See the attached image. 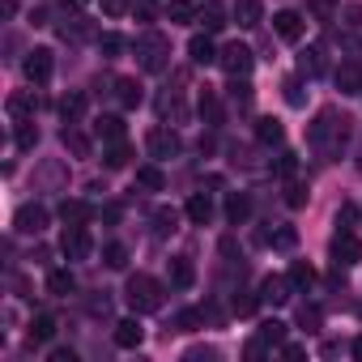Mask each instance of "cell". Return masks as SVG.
I'll list each match as a JSON object with an SVG mask.
<instances>
[{
    "mask_svg": "<svg viewBox=\"0 0 362 362\" xmlns=\"http://www.w3.org/2000/svg\"><path fill=\"white\" fill-rule=\"evenodd\" d=\"M256 337H260V341H269V345H286V324H281V320H264Z\"/></svg>",
    "mask_w": 362,
    "mask_h": 362,
    "instance_id": "36",
    "label": "cell"
},
{
    "mask_svg": "<svg viewBox=\"0 0 362 362\" xmlns=\"http://www.w3.org/2000/svg\"><path fill=\"white\" fill-rule=\"evenodd\" d=\"M230 98H235L239 107H252V86H247V77H230Z\"/></svg>",
    "mask_w": 362,
    "mask_h": 362,
    "instance_id": "39",
    "label": "cell"
},
{
    "mask_svg": "<svg viewBox=\"0 0 362 362\" xmlns=\"http://www.w3.org/2000/svg\"><path fill=\"white\" fill-rule=\"evenodd\" d=\"M103 158H107V166H111V170H119V166H128L132 149H128V141H111V145L103 149Z\"/></svg>",
    "mask_w": 362,
    "mask_h": 362,
    "instance_id": "31",
    "label": "cell"
},
{
    "mask_svg": "<svg viewBox=\"0 0 362 362\" xmlns=\"http://www.w3.org/2000/svg\"><path fill=\"white\" fill-rule=\"evenodd\" d=\"M294 170H298V153H281V158H277V175H281V179H290Z\"/></svg>",
    "mask_w": 362,
    "mask_h": 362,
    "instance_id": "47",
    "label": "cell"
},
{
    "mask_svg": "<svg viewBox=\"0 0 362 362\" xmlns=\"http://www.w3.org/2000/svg\"><path fill=\"white\" fill-rule=\"evenodd\" d=\"M73 286H77V281H73V273H69V269L47 273V290H52V294H73Z\"/></svg>",
    "mask_w": 362,
    "mask_h": 362,
    "instance_id": "35",
    "label": "cell"
},
{
    "mask_svg": "<svg viewBox=\"0 0 362 362\" xmlns=\"http://www.w3.org/2000/svg\"><path fill=\"white\" fill-rule=\"evenodd\" d=\"M354 358H358V362H362V337H358V341H354Z\"/></svg>",
    "mask_w": 362,
    "mask_h": 362,
    "instance_id": "56",
    "label": "cell"
},
{
    "mask_svg": "<svg viewBox=\"0 0 362 362\" xmlns=\"http://www.w3.org/2000/svg\"><path fill=\"white\" fill-rule=\"evenodd\" d=\"M354 218H358V209H354V205H341V214H337V230H354Z\"/></svg>",
    "mask_w": 362,
    "mask_h": 362,
    "instance_id": "50",
    "label": "cell"
},
{
    "mask_svg": "<svg viewBox=\"0 0 362 362\" xmlns=\"http://www.w3.org/2000/svg\"><path fill=\"white\" fill-rule=\"evenodd\" d=\"M52 362H77V354L73 349H52Z\"/></svg>",
    "mask_w": 362,
    "mask_h": 362,
    "instance_id": "54",
    "label": "cell"
},
{
    "mask_svg": "<svg viewBox=\"0 0 362 362\" xmlns=\"http://www.w3.org/2000/svg\"><path fill=\"white\" fill-rule=\"evenodd\" d=\"M235 22L243 26V30H256L260 26V18H264V5H260V0H235Z\"/></svg>",
    "mask_w": 362,
    "mask_h": 362,
    "instance_id": "13",
    "label": "cell"
},
{
    "mask_svg": "<svg viewBox=\"0 0 362 362\" xmlns=\"http://www.w3.org/2000/svg\"><path fill=\"white\" fill-rule=\"evenodd\" d=\"M256 141H260V145H281V141H286V128L264 115V119H256Z\"/></svg>",
    "mask_w": 362,
    "mask_h": 362,
    "instance_id": "25",
    "label": "cell"
},
{
    "mask_svg": "<svg viewBox=\"0 0 362 362\" xmlns=\"http://www.w3.org/2000/svg\"><path fill=\"white\" fill-rule=\"evenodd\" d=\"M60 115H64L69 124H77V119L86 115V94H64V98H60Z\"/></svg>",
    "mask_w": 362,
    "mask_h": 362,
    "instance_id": "30",
    "label": "cell"
},
{
    "mask_svg": "<svg viewBox=\"0 0 362 362\" xmlns=\"http://www.w3.org/2000/svg\"><path fill=\"white\" fill-rule=\"evenodd\" d=\"M286 205H290V209H303V205H307V192H303L298 184H290V188H286Z\"/></svg>",
    "mask_w": 362,
    "mask_h": 362,
    "instance_id": "49",
    "label": "cell"
},
{
    "mask_svg": "<svg viewBox=\"0 0 362 362\" xmlns=\"http://www.w3.org/2000/svg\"><path fill=\"white\" fill-rule=\"evenodd\" d=\"M247 214H252V201H247L243 192H230V197H226V218L239 226V222H247Z\"/></svg>",
    "mask_w": 362,
    "mask_h": 362,
    "instance_id": "28",
    "label": "cell"
},
{
    "mask_svg": "<svg viewBox=\"0 0 362 362\" xmlns=\"http://www.w3.org/2000/svg\"><path fill=\"white\" fill-rule=\"evenodd\" d=\"M320 320H324V315H320V307H303V311H298V324H303L307 332H315V328H320Z\"/></svg>",
    "mask_w": 362,
    "mask_h": 362,
    "instance_id": "45",
    "label": "cell"
},
{
    "mask_svg": "<svg viewBox=\"0 0 362 362\" xmlns=\"http://www.w3.org/2000/svg\"><path fill=\"white\" fill-rule=\"evenodd\" d=\"M60 141H64V149H69L73 158H90V149H94V145H90V136H86V132H81L77 124H64Z\"/></svg>",
    "mask_w": 362,
    "mask_h": 362,
    "instance_id": "16",
    "label": "cell"
},
{
    "mask_svg": "<svg viewBox=\"0 0 362 362\" xmlns=\"http://www.w3.org/2000/svg\"><path fill=\"white\" fill-rule=\"evenodd\" d=\"M94 132L103 136V145L124 141V119H119V115H98V119H94Z\"/></svg>",
    "mask_w": 362,
    "mask_h": 362,
    "instance_id": "23",
    "label": "cell"
},
{
    "mask_svg": "<svg viewBox=\"0 0 362 362\" xmlns=\"http://www.w3.org/2000/svg\"><path fill=\"white\" fill-rule=\"evenodd\" d=\"M175 222H179L175 209H158V214H153V230H158V235H175V230H179Z\"/></svg>",
    "mask_w": 362,
    "mask_h": 362,
    "instance_id": "38",
    "label": "cell"
},
{
    "mask_svg": "<svg viewBox=\"0 0 362 362\" xmlns=\"http://www.w3.org/2000/svg\"><path fill=\"white\" fill-rule=\"evenodd\" d=\"M197 107H201V119H205V124H222V103H218L214 90H201V103H197Z\"/></svg>",
    "mask_w": 362,
    "mask_h": 362,
    "instance_id": "27",
    "label": "cell"
},
{
    "mask_svg": "<svg viewBox=\"0 0 362 362\" xmlns=\"http://www.w3.org/2000/svg\"><path fill=\"white\" fill-rule=\"evenodd\" d=\"M132 13H136V22H149V13H153V9H149V0H141V5H132Z\"/></svg>",
    "mask_w": 362,
    "mask_h": 362,
    "instance_id": "53",
    "label": "cell"
},
{
    "mask_svg": "<svg viewBox=\"0 0 362 362\" xmlns=\"http://www.w3.org/2000/svg\"><path fill=\"white\" fill-rule=\"evenodd\" d=\"M136 188H145V192H162V188H166V179H162L158 166H141V170H136Z\"/></svg>",
    "mask_w": 362,
    "mask_h": 362,
    "instance_id": "29",
    "label": "cell"
},
{
    "mask_svg": "<svg viewBox=\"0 0 362 362\" xmlns=\"http://www.w3.org/2000/svg\"><path fill=\"white\" fill-rule=\"evenodd\" d=\"M52 69H56V64H52V52H47V47H35V52L22 60V73H26L30 86H47V81H52Z\"/></svg>",
    "mask_w": 362,
    "mask_h": 362,
    "instance_id": "6",
    "label": "cell"
},
{
    "mask_svg": "<svg viewBox=\"0 0 362 362\" xmlns=\"http://www.w3.org/2000/svg\"><path fill=\"white\" fill-rule=\"evenodd\" d=\"M9 115L13 119H35V107H39V98H35V90H18V94H9Z\"/></svg>",
    "mask_w": 362,
    "mask_h": 362,
    "instance_id": "15",
    "label": "cell"
},
{
    "mask_svg": "<svg viewBox=\"0 0 362 362\" xmlns=\"http://www.w3.org/2000/svg\"><path fill=\"white\" fill-rule=\"evenodd\" d=\"M256 303H260V294H256V298H252V294H235V298H230V307H235L239 315H252V311H256Z\"/></svg>",
    "mask_w": 362,
    "mask_h": 362,
    "instance_id": "44",
    "label": "cell"
},
{
    "mask_svg": "<svg viewBox=\"0 0 362 362\" xmlns=\"http://www.w3.org/2000/svg\"><path fill=\"white\" fill-rule=\"evenodd\" d=\"M290 290H294L290 277H264V281H260V303H269V307H286V303H290Z\"/></svg>",
    "mask_w": 362,
    "mask_h": 362,
    "instance_id": "12",
    "label": "cell"
},
{
    "mask_svg": "<svg viewBox=\"0 0 362 362\" xmlns=\"http://www.w3.org/2000/svg\"><path fill=\"white\" fill-rule=\"evenodd\" d=\"M184 358H188V362H201V358H218V349H214V345H192Z\"/></svg>",
    "mask_w": 362,
    "mask_h": 362,
    "instance_id": "51",
    "label": "cell"
},
{
    "mask_svg": "<svg viewBox=\"0 0 362 362\" xmlns=\"http://www.w3.org/2000/svg\"><path fill=\"white\" fill-rule=\"evenodd\" d=\"M188 60H192V64H218V47H214V39H209V35H197V39L188 43Z\"/></svg>",
    "mask_w": 362,
    "mask_h": 362,
    "instance_id": "19",
    "label": "cell"
},
{
    "mask_svg": "<svg viewBox=\"0 0 362 362\" xmlns=\"http://www.w3.org/2000/svg\"><path fill=\"white\" fill-rule=\"evenodd\" d=\"M307 141H311L315 149H324V153H341V145L349 141V119H345V115L337 119V111L324 107V111L315 115V124L307 128Z\"/></svg>",
    "mask_w": 362,
    "mask_h": 362,
    "instance_id": "1",
    "label": "cell"
},
{
    "mask_svg": "<svg viewBox=\"0 0 362 362\" xmlns=\"http://www.w3.org/2000/svg\"><path fill=\"white\" fill-rule=\"evenodd\" d=\"M273 30H277V39L298 43V39L307 35V22H303V13H298V9H281V13H273Z\"/></svg>",
    "mask_w": 362,
    "mask_h": 362,
    "instance_id": "8",
    "label": "cell"
},
{
    "mask_svg": "<svg viewBox=\"0 0 362 362\" xmlns=\"http://www.w3.org/2000/svg\"><path fill=\"white\" fill-rule=\"evenodd\" d=\"M184 214H188V222H192V226H205V222L214 218V201H209L205 192H192V197H188V205H184Z\"/></svg>",
    "mask_w": 362,
    "mask_h": 362,
    "instance_id": "17",
    "label": "cell"
},
{
    "mask_svg": "<svg viewBox=\"0 0 362 362\" xmlns=\"http://www.w3.org/2000/svg\"><path fill=\"white\" fill-rule=\"evenodd\" d=\"M141 341H145V328H141L136 320H119V324H115V345H119V349H136Z\"/></svg>",
    "mask_w": 362,
    "mask_h": 362,
    "instance_id": "20",
    "label": "cell"
},
{
    "mask_svg": "<svg viewBox=\"0 0 362 362\" xmlns=\"http://www.w3.org/2000/svg\"><path fill=\"white\" fill-rule=\"evenodd\" d=\"M124 303H128L136 315H149V311L162 307V286H158L153 277L136 273V277H128V286H124Z\"/></svg>",
    "mask_w": 362,
    "mask_h": 362,
    "instance_id": "2",
    "label": "cell"
},
{
    "mask_svg": "<svg viewBox=\"0 0 362 362\" xmlns=\"http://www.w3.org/2000/svg\"><path fill=\"white\" fill-rule=\"evenodd\" d=\"M281 90H286V103H290V107H303V103H307V94H303V81H298V77H290Z\"/></svg>",
    "mask_w": 362,
    "mask_h": 362,
    "instance_id": "41",
    "label": "cell"
},
{
    "mask_svg": "<svg viewBox=\"0 0 362 362\" xmlns=\"http://www.w3.org/2000/svg\"><path fill=\"white\" fill-rule=\"evenodd\" d=\"M307 13L320 18V22H332V18H337V13H332V0H307Z\"/></svg>",
    "mask_w": 362,
    "mask_h": 362,
    "instance_id": "42",
    "label": "cell"
},
{
    "mask_svg": "<svg viewBox=\"0 0 362 362\" xmlns=\"http://www.w3.org/2000/svg\"><path fill=\"white\" fill-rule=\"evenodd\" d=\"M252 60H256V56H252V47H243V43H226V47L218 52V64H222L230 77H247V73H252Z\"/></svg>",
    "mask_w": 362,
    "mask_h": 362,
    "instance_id": "5",
    "label": "cell"
},
{
    "mask_svg": "<svg viewBox=\"0 0 362 362\" xmlns=\"http://www.w3.org/2000/svg\"><path fill=\"white\" fill-rule=\"evenodd\" d=\"M13 145H18V149H35V145H39V128H35V119H18V136H13Z\"/></svg>",
    "mask_w": 362,
    "mask_h": 362,
    "instance_id": "32",
    "label": "cell"
},
{
    "mask_svg": "<svg viewBox=\"0 0 362 362\" xmlns=\"http://www.w3.org/2000/svg\"><path fill=\"white\" fill-rule=\"evenodd\" d=\"M328 69V60H324V47H307L303 56H298V73H307V77H320Z\"/></svg>",
    "mask_w": 362,
    "mask_h": 362,
    "instance_id": "24",
    "label": "cell"
},
{
    "mask_svg": "<svg viewBox=\"0 0 362 362\" xmlns=\"http://www.w3.org/2000/svg\"><path fill=\"white\" fill-rule=\"evenodd\" d=\"M60 252H64L69 260H86V256L94 252V239H90V230H86V226H64Z\"/></svg>",
    "mask_w": 362,
    "mask_h": 362,
    "instance_id": "7",
    "label": "cell"
},
{
    "mask_svg": "<svg viewBox=\"0 0 362 362\" xmlns=\"http://www.w3.org/2000/svg\"><path fill=\"white\" fill-rule=\"evenodd\" d=\"M358 175H362V153H358Z\"/></svg>",
    "mask_w": 362,
    "mask_h": 362,
    "instance_id": "58",
    "label": "cell"
},
{
    "mask_svg": "<svg viewBox=\"0 0 362 362\" xmlns=\"http://www.w3.org/2000/svg\"><path fill=\"white\" fill-rule=\"evenodd\" d=\"M64 5H73V9H81V5H86V0H64Z\"/></svg>",
    "mask_w": 362,
    "mask_h": 362,
    "instance_id": "57",
    "label": "cell"
},
{
    "mask_svg": "<svg viewBox=\"0 0 362 362\" xmlns=\"http://www.w3.org/2000/svg\"><path fill=\"white\" fill-rule=\"evenodd\" d=\"M328 252H332V264H337V269H349V264L362 260V243H358L354 230H337L332 243H328Z\"/></svg>",
    "mask_w": 362,
    "mask_h": 362,
    "instance_id": "4",
    "label": "cell"
},
{
    "mask_svg": "<svg viewBox=\"0 0 362 362\" xmlns=\"http://www.w3.org/2000/svg\"><path fill=\"white\" fill-rule=\"evenodd\" d=\"M197 26H201L205 35L226 30V5H222V0H205V5L197 9Z\"/></svg>",
    "mask_w": 362,
    "mask_h": 362,
    "instance_id": "11",
    "label": "cell"
},
{
    "mask_svg": "<svg viewBox=\"0 0 362 362\" xmlns=\"http://www.w3.org/2000/svg\"><path fill=\"white\" fill-rule=\"evenodd\" d=\"M132 52H136V60H141L145 73H162L166 60H170V39L158 35V30H145V35L132 43Z\"/></svg>",
    "mask_w": 362,
    "mask_h": 362,
    "instance_id": "3",
    "label": "cell"
},
{
    "mask_svg": "<svg viewBox=\"0 0 362 362\" xmlns=\"http://www.w3.org/2000/svg\"><path fill=\"white\" fill-rule=\"evenodd\" d=\"M145 145H149V153H153L158 162H162V158H175V153H179V132H175V128H149Z\"/></svg>",
    "mask_w": 362,
    "mask_h": 362,
    "instance_id": "9",
    "label": "cell"
},
{
    "mask_svg": "<svg viewBox=\"0 0 362 362\" xmlns=\"http://www.w3.org/2000/svg\"><path fill=\"white\" fill-rule=\"evenodd\" d=\"M90 218H94V214H90L86 201H64V205H60V222H64V226H90Z\"/></svg>",
    "mask_w": 362,
    "mask_h": 362,
    "instance_id": "22",
    "label": "cell"
},
{
    "mask_svg": "<svg viewBox=\"0 0 362 362\" xmlns=\"http://www.w3.org/2000/svg\"><path fill=\"white\" fill-rule=\"evenodd\" d=\"M166 273H170V286H175V290H188V286L197 281V269H192V260H188V256H175Z\"/></svg>",
    "mask_w": 362,
    "mask_h": 362,
    "instance_id": "18",
    "label": "cell"
},
{
    "mask_svg": "<svg viewBox=\"0 0 362 362\" xmlns=\"http://www.w3.org/2000/svg\"><path fill=\"white\" fill-rule=\"evenodd\" d=\"M303 354H307V345H294V341H290V345H281V358H290V362H298Z\"/></svg>",
    "mask_w": 362,
    "mask_h": 362,
    "instance_id": "52",
    "label": "cell"
},
{
    "mask_svg": "<svg viewBox=\"0 0 362 362\" xmlns=\"http://www.w3.org/2000/svg\"><path fill=\"white\" fill-rule=\"evenodd\" d=\"M201 324H205V311H179V315H175V328H179V332H192V328H201Z\"/></svg>",
    "mask_w": 362,
    "mask_h": 362,
    "instance_id": "40",
    "label": "cell"
},
{
    "mask_svg": "<svg viewBox=\"0 0 362 362\" xmlns=\"http://www.w3.org/2000/svg\"><path fill=\"white\" fill-rule=\"evenodd\" d=\"M337 90H341L345 98H354V94H362V69H358L354 60H345V64L337 69Z\"/></svg>",
    "mask_w": 362,
    "mask_h": 362,
    "instance_id": "14",
    "label": "cell"
},
{
    "mask_svg": "<svg viewBox=\"0 0 362 362\" xmlns=\"http://www.w3.org/2000/svg\"><path fill=\"white\" fill-rule=\"evenodd\" d=\"M103 264H107V269H124V264H128V247H124V243H107V247H103Z\"/></svg>",
    "mask_w": 362,
    "mask_h": 362,
    "instance_id": "37",
    "label": "cell"
},
{
    "mask_svg": "<svg viewBox=\"0 0 362 362\" xmlns=\"http://www.w3.org/2000/svg\"><path fill=\"white\" fill-rule=\"evenodd\" d=\"M56 337V315H35L30 320V341H52Z\"/></svg>",
    "mask_w": 362,
    "mask_h": 362,
    "instance_id": "33",
    "label": "cell"
},
{
    "mask_svg": "<svg viewBox=\"0 0 362 362\" xmlns=\"http://www.w3.org/2000/svg\"><path fill=\"white\" fill-rule=\"evenodd\" d=\"M341 18H345V22H349V26H362V9H345V13H341Z\"/></svg>",
    "mask_w": 362,
    "mask_h": 362,
    "instance_id": "55",
    "label": "cell"
},
{
    "mask_svg": "<svg viewBox=\"0 0 362 362\" xmlns=\"http://www.w3.org/2000/svg\"><path fill=\"white\" fill-rule=\"evenodd\" d=\"M13 226H18V235H43L47 230V209L43 205H22Z\"/></svg>",
    "mask_w": 362,
    "mask_h": 362,
    "instance_id": "10",
    "label": "cell"
},
{
    "mask_svg": "<svg viewBox=\"0 0 362 362\" xmlns=\"http://www.w3.org/2000/svg\"><path fill=\"white\" fill-rule=\"evenodd\" d=\"M98 52L119 56V52H124V39H119V35H103V39H98Z\"/></svg>",
    "mask_w": 362,
    "mask_h": 362,
    "instance_id": "46",
    "label": "cell"
},
{
    "mask_svg": "<svg viewBox=\"0 0 362 362\" xmlns=\"http://www.w3.org/2000/svg\"><path fill=\"white\" fill-rule=\"evenodd\" d=\"M103 13L107 18H124V13H132V0H103Z\"/></svg>",
    "mask_w": 362,
    "mask_h": 362,
    "instance_id": "43",
    "label": "cell"
},
{
    "mask_svg": "<svg viewBox=\"0 0 362 362\" xmlns=\"http://www.w3.org/2000/svg\"><path fill=\"white\" fill-rule=\"evenodd\" d=\"M294 243H298V235H294V230H290V226H281V230H277V235H273V247H281V252H290V247H294Z\"/></svg>",
    "mask_w": 362,
    "mask_h": 362,
    "instance_id": "48",
    "label": "cell"
},
{
    "mask_svg": "<svg viewBox=\"0 0 362 362\" xmlns=\"http://www.w3.org/2000/svg\"><path fill=\"white\" fill-rule=\"evenodd\" d=\"M290 281H294V290H307V286L315 281V269H311L307 260H294V264H290Z\"/></svg>",
    "mask_w": 362,
    "mask_h": 362,
    "instance_id": "34",
    "label": "cell"
},
{
    "mask_svg": "<svg viewBox=\"0 0 362 362\" xmlns=\"http://www.w3.org/2000/svg\"><path fill=\"white\" fill-rule=\"evenodd\" d=\"M115 98H119V107H124V111H132V107H141V98H145V94H141L136 77H119V81H115Z\"/></svg>",
    "mask_w": 362,
    "mask_h": 362,
    "instance_id": "21",
    "label": "cell"
},
{
    "mask_svg": "<svg viewBox=\"0 0 362 362\" xmlns=\"http://www.w3.org/2000/svg\"><path fill=\"white\" fill-rule=\"evenodd\" d=\"M166 18H170L175 26H188V22H197V5H192V0H170V5H166Z\"/></svg>",
    "mask_w": 362,
    "mask_h": 362,
    "instance_id": "26",
    "label": "cell"
}]
</instances>
